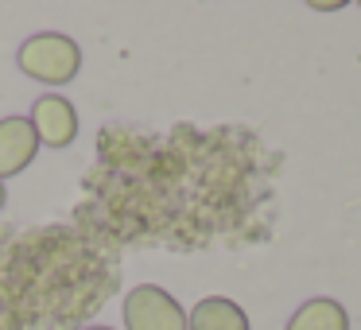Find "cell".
Instances as JSON below:
<instances>
[{"label":"cell","instance_id":"obj_1","mask_svg":"<svg viewBox=\"0 0 361 330\" xmlns=\"http://www.w3.org/2000/svg\"><path fill=\"white\" fill-rule=\"evenodd\" d=\"M16 63L27 78L47 82V86H66V82H74V74L82 71V51H78V43L63 32H39V35L20 43Z\"/></svg>","mask_w":361,"mask_h":330},{"label":"cell","instance_id":"obj_2","mask_svg":"<svg viewBox=\"0 0 361 330\" xmlns=\"http://www.w3.org/2000/svg\"><path fill=\"white\" fill-rule=\"evenodd\" d=\"M125 330H187V311L171 291L136 283L125 295Z\"/></svg>","mask_w":361,"mask_h":330},{"label":"cell","instance_id":"obj_3","mask_svg":"<svg viewBox=\"0 0 361 330\" xmlns=\"http://www.w3.org/2000/svg\"><path fill=\"white\" fill-rule=\"evenodd\" d=\"M32 128L35 136H39V148L47 144V148H66V144H74V136H78V113H74V105L66 102L63 94H47L39 97V102L32 105Z\"/></svg>","mask_w":361,"mask_h":330},{"label":"cell","instance_id":"obj_4","mask_svg":"<svg viewBox=\"0 0 361 330\" xmlns=\"http://www.w3.org/2000/svg\"><path fill=\"white\" fill-rule=\"evenodd\" d=\"M35 152H39V136H35L27 117H4L0 121V183L32 167Z\"/></svg>","mask_w":361,"mask_h":330},{"label":"cell","instance_id":"obj_5","mask_svg":"<svg viewBox=\"0 0 361 330\" xmlns=\"http://www.w3.org/2000/svg\"><path fill=\"white\" fill-rule=\"evenodd\" d=\"M187 330H252L249 314L226 295H206L190 307L187 314Z\"/></svg>","mask_w":361,"mask_h":330},{"label":"cell","instance_id":"obj_6","mask_svg":"<svg viewBox=\"0 0 361 330\" xmlns=\"http://www.w3.org/2000/svg\"><path fill=\"white\" fill-rule=\"evenodd\" d=\"M288 330H350V314L338 299H307L295 314L288 319Z\"/></svg>","mask_w":361,"mask_h":330},{"label":"cell","instance_id":"obj_7","mask_svg":"<svg viewBox=\"0 0 361 330\" xmlns=\"http://www.w3.org/2000/svg\"><path fill=\"white\" fill-rule=\"evenodd\" d=\"M8 202V190H4V183H0V206Z\"/></svg>","mask_w":361,"mask_h":330},{"label":"cell","instance_id":"obj_8","mask_svg":"<svg viewBox=\"0 0 361 330\" xmlns=\"http://www.w3.org/2000/svg\"><path fill=\"white\" fill-rule=\"evenodd\" d=\"M82 330H113V326H82Z\"/></svg>","mask_w":361,"mask_h":330}]
</instances>
